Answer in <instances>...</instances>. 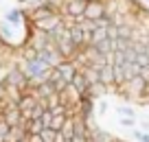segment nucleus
I'll return each instance as SVG.
<instances>
[{
    "instance_id": "nucleus-1",
    "label": "nucleus",
    "mask_w": 149,
    "mask_h": 142,
    "mask_svg": "<svg viewBox=\"0 0 149 142\" xmlns=\"http://www.w3.org/2000/svg\"><path fill=\"white\" fill-rule=\"evenodd\" d=\"M5 85H13V87H18L20 92H26V87H29V79L22 74V70H20L18 64H13V61H9V74H7Z\"/></svg>"
},
{
    "instance_id": "nucleus-2",
    "label": "nucleus",
    "mask_w": 149,
    "mask_h": 142,
    "mask_svg": "<svg viewBox=\"0 0 149 142\" xmlns=\"http://www.w3.org/2000/svg\"><path fill=\"white\" fill-rule=\"evenodd\" d=\"M37 59L40 61H44V64L48 66V68H57V66L64 61V57L59 55V51H57L55 46H46L44 51H40L37 53Z\"/></svg>"
},
{
    "instance_id": "nucleus-3",
    "label": "nucleus",
    "mask_w": 149,
    "mask_h": 142,
    "mask_svg": "<svg viewBox=\"0 0 149 142\" xmlns=\"http://www.w3.org/2000/svg\"><path fill=\"white\" fill-rule=\"evenodd\" d=\"M37 105V101L29 94V92H22V98L18 101V112L22 114V118H26V120H31V112H33V107Z\"/></svg>"
},
{
    "instance_id": "nucleus-4",
    "label": "nucleus",
    "mask_w": 149,
    "mask_h": 142,
    "mask_svg": "<svg viewBox=\"0 0 149 142\" xmlns=\"http://www.w3.org/2000/svg\"><path fill=\"white\" fill-rule=\"evenodd\" d=\"M105 15V7H103L101 0H90L86 5V11H84V18L86 20H99Z\"/></svg>"
},
{
    "instance_id": "nucleus-5",
    "label": "nucleus",
    "mask_w": 149,
    "mask_h": 142,
    "mask_svg": "<svg viewBox=\"0 0 149 142\" xmlns=\"http://www.w3.org/2000/svg\"><path fill=\"white\" fill-rule=\"evenodd\" d=\"M24 20H26V13H24V9H20V7H11L9 11L5 13V22L9 24V26H22Z\"/></svg>"
},
{
    "instance_id": "nucleus-6",
    "label": "nucleus",
    "mask_w": 149,
    "mask_h": 142,
    "mask_svg": "<svg viewBox=\"0 0 149 142\" xmlns=\"http://www.w3.org/2000/svg\"><path fill=\"white\" fill-rule=\"evenodd\" d=\"M105 94H110V90H107V87L103 85L101 81H99V83H92V85H88L86 94H81V96H88V98H92V101H99V98H105Z\"/></svg>"
},
{
    "instance_id": "nucleus-7",
    "label": "nucleus",
    "mask_w": 149,
    "mask_h": 142,
    "mask_svg": "<svg viewBox=\"0 0 149 142\" xmlns=\"http://www.w3.org/2000/svg\"><path fill=\"white\" fill-rule=\"evenodd\" d=\"M61 22V18L59 15H51V18H46V20H40V22H33V31H40V33H48V31H53V28L57 26V24Z\"/></svg>"
},
{
    "instance_id": "nucleus-8",
    "label": "nucleus",
    "mask_w": 149,
    "mask_h": 142,
    "mask_svg": "<svg viewBox=\"0 0 149 142\" xmlns=\"http://www.w3.org/2000/svg\"><path fill=\"white\" fill-rule=\"evenodd\" d=\"M26 138H29L26 127H22V125H15V127L9 129V133H7V140H5V142H26Z\"/></svg>"
},
{
    "instance_id": "nucleus-9",
    "label": "nucleus",
    "mask_w": 149,
    "mask_h": 142,
    "mask_svg": "<svg viewBox=\"0 0 149 142\" xmlns=\"http://www.w3.org/2000/svg\"><path fill=\"white\" fill-rule=\"evenodd\" d=\"M57 70H59L61 79H64V81H68V83L72 81V77L77 74V68H74V64H72L70 59H64L59 66H57Z\"/></svg>"
},
{
    "instance_id": "nucleus-10",
    "label": "nucleus",
    "mask_w": 149,
    "mask_h": 142,
    "mask_svg": "<svg viewBox=\"0 0 149 142\" xmlns=\"http://www.w3.org/2000/svg\"><path fill=\"white\" fill-rule=\"evenodd\" d=\"M99 81H101L107 90H112V87H114V68H112L110 64L103 66V68L99 70Z\"/></svg>"
},
{
    "instance_id": "nucleus-11",
    "label": "nucleus",
    "mask_w": 149,
    "mask_h": 142,
    "mask_svg": "<svg viewBox=\"0 0 149 142\" xmlns=\"http://www.w3.org/2000/svg\"><path fill=\"white\" fill-rule=\"evenodd\" d=\"M116 138L112 136L110 131H105V129H94V131H90L88 133V142H114Z\"/></svg>"
},
{
    "instance_id": "nucleus-12",
    "label": "nucleus",
    "mask_w": 149,
    "mask_h": 142,
    "mask_svg": "<svg viewBox=\"0 0 149 142\" xmlns=\"http://www.w3.org/2000/svg\"><path fill=\"white\" fill-rule=\"evenodd\" d=\"M123 74H125V81H130V79H134V77L140 74V66L136 64V61H125V64H123Z\"/></svg>"
},
{
    "instance_id": "nucleus-13",
    "label": "nucleus",
    "mask_w": 149,
    "mask_h": 142,
    "mask_svg": "<svg viewBox=\"0 0 149 142\" xmlns=\"http://www.w3.org/2000/svg\"><path fill=\"white\" fill-rule=\"evenodd\" d=\"M70 85L74 87V90L79 92V94H86V90H88V81H86V77L77 70V74L72 77V81H70Z\"/></svg>"
},
{
    "instance_id": "nucleus-14",
    "label": "nucleus",
    "mask_w": 149,
    "mask_h": 142,
    "mask_svg": "<svg viewBox=\"0 0 149 142\" xmlns=\"http://www.w3.org/2000/svg\"><path fill=\"white\" fill-rule=\"evenodd\" d=\"M79 72L86 77L88 85H92V83H99V70H94V68H90V66H86V68H81Z\"/></svg>"
},
{
    "instance_id": "nucleus-15",
    "label": "nucleus",
    "mask_w": 149,
    "mask_h": 142,
    "mask_svg": "<svg viewBox=\"0 0 149 142\" xmlns=\"http://www.w3.org/2000/svg\"><path fill=\"white\" fill-rule=\"evenodd\" d=\"M90 46H94L97 48V53H101V55H110L112 53V39H101V42H97V44H90Z\"/></svg>"
},
{
    "instance_id": "nucleus-16",
    "label": "nucleus",
    "mask_w": 149,
    "mask_h": 142,
    "mask_svg": "<svg viewBox=\"0 0 149 142\" xmlns=\"http://www.w3.org/2000/svg\"><path fill=\"white\" fill-rule=\"evenodd\" d=\"M116 114H118V118H136V112L132 105H118Z\"/></svg>"
},
{
    "instance_id": "nucleus-17",
    "label": "nucleus",
    "mask_w": 149,
    "mask_h": 142,
    "mask_svg": "<svg viewBox=\"0 0 149 142\" xmlns=\"http://www.w3.org/2000/svg\"><path fill=\"white\" fill-rule=\"evenodd\" d=\"M59 133H61L64 138H68V140L74 136V131H72V116H68V118H66V123H64V127H61Z\"/></svg>"
},
{
    "instance_id": "nucleus-18",
    "label": "nucleus",
    "mask_w": 149,
    "mask_h": 142,
    "mask_svg": "<svg viewBox=\"0 0 149 142\" xmlns=\"http://www.w3.org/2000/svg\"><path fill=\"white\" fill-rule=\"evenodd\" d=\"M107 109H110V105H107L105 98H99V101H94V114L103 116V114H107Z\"/></svg>"
},
{
    "instance_id": "nucleus-19",
    "label": "nucleus",
    "mask_w": 149,
    "mask_h": 142,
    "mask_svg": "<svg viewBox=\"0 0 149 142\" xmlns=\"http://www.w3.org/2000/svg\"><path fill=\"white\" fill-rule=\"evenodd\" d=\"M66 118H68V116H53L51 127H48V129H53V131H61V127H64Z\"/></svg>"
},
{
    "instance_id": "nucleus-20",
    "label": "nucleus",
    "mask_w": 149,
    "mask_h": 142,
    "mask_svg": "<svg viewBox=\"0 0 149 142\" xmlns=\"http://www.w3.org/2000/svg\"><path fill=\"white\" fill-rule=\"evenodd\" d=\"M44 112H46V107H44L42 103H37V105L33 107V112H31V120H35V118H42V116H44Z\"/></svg>"
},
{
    "instance_id": "nucleus-21",
    "label": "nucleus",
    "mask_w": 149,
    "mask_h": 142,
    "mask_svg": "<svg viewBox=\"0 0 149 142\" xmlns=\"http://www.w3.org/2000/svg\"><path fill=\"white\" fill-rule=\"evenodd\" d=\"M136 64H138L140 68H147V66H149V55H145V53H138V55H136Z\"/></svg>"
},
{
    "instance_id": "nucleus-22",
    "label": "nucleus",
    "mask_w": 149,
    "mask_h": 142,
    "mask_svg": "<svg viewBox=\"0 0 149 142\" xmlns=\"http://www.w3.org/2000/svg\"><path fill=\"white\" fill-rule=\"evenodd\" d=\"M7 74H9V61H7L5 66H0V85H5V81H7Z\"/></svg>"
},
{
    "instance_id": "nucleus-23",
    "label": "nucleus",
    "mask_w": 149,
    "mask_h": 142,
    "mask_svg": "<svg viewBox=\"0 0 149 142\" xmlns=\"http://www.w3.org/2000/svg\"><path fill=\"white\" fill-rule=\"evenodd\" d=\"M9 129H11V127L5 123V120L0 123V142H5V140H7V133H9Z\"/></svg>"
},
{
    "instance_id": "nucleus-24",
    "label": "nucleus",
    "mask_w": 149,
    "mask_h": 142,
    "mask_svg": "<svg viewBox=\"0 0 149 142\" xmlns=\"http://www.w3.org/2000/svg\"><path fill=\"white\" fill-rule=\"evenodd\" d=\"M134 131V138L138 142H149V133H145V131H138V129H132Z\"/></svg>"
},
{
    "instance_id": "nucleus-25",
    "label": "nucleus",
    "mask_w": 149,
    "mask_h": 142,
    "mask_svg": "<svg viewBox=\"0 0 149 142\" xmlns=\"http://www.w3.org/2000/svg\"><path fill=\"white\" fill-rule=\"evenodd\" d=\"M121 127H127V129H134L136 127V118H118Z\"/></svg>"
},
{
    "instance_id": "nucleus-26",
    "label": "nucleus",
    "mask_w": 149,
    "mask_h": 142,
    "mask_svg": "<svg viewBox=\"0 0 149 142\" xmlns=\"http://www.w3.org/2000/svg\"><path fill=\"white\" fill-rule=\"evenodd\" d=\"M40 120H42L44 129H48V127H51V120H53V116L48 114V112H44V116H42V118H40Z\"/></svg>"
},
{
    "instance_id": "nucleus-27",
    "label": "nucleus",
    "mask_w": 149,
    "mask_h": 142,
    "mask_svg": "<svg viewBox=\"0 0 149 142\" xmlns=\"http://www.w3.org/2000/svg\"><path fill=\"white\" fill-rule=\"evenodd\" d=\"M7 64V51H0V66Z\"/></svg>"
},
{
    "instance_id": "nucleus-28",
    "label": "nucleus",
    "mask_w": 149,
    "mask_h": 142,
    "mask_svg": "<svg viewBox=\"0 0 149 142\" xmlns=\"http://www.w3.org/2000/svg\"><path fill=\"white\" fill-rule=\"evenodd\" d=\"M70 142H88V138H81V136H72Z\"/></svg>"
},
{
    "instance_id": "nucleus-29",
    "label": "nucleus",
    "mask_w": 149,
    "mask_h": 142,
    "mask_svg": "<svg viewBox=\"0 0 149 142\" xmlns=\"http://www.w3.org/2000/svg\"><path fill=\"white\" fill-rule=\"evenodd\" d=\"M26 142H42V138H40V133H37V136H29Z\"/></svg>"
},
{
    "instance_id": "nucleus-30",
    "label": "nucleus",
    "mask_w": 149,
    "mask_h": 142,
    "mask_svg": "<svg viewBox=\"0 0 149 142\" xmlns=\"http://www.w3.org/2000/svg\"><path fill=\"white\" fill-rule=\"evenodd\" d=\"M64 140H66V138H64V136H61V133H59V131H57V133H55V140H53V142H64Z\"/></svg>"
},
{
    "instance_id": "nucleus-31",
    "label": "nucleus",
    "mask_w": 149,
    "mask_h": 142,
    "mask_svg": "<svg viewBox=\"0 0 149 142\" xmlns=\"http://www.w3.org/2000/svg\"><path fill=\"white\" fill-rule=\"evenodd\" d=\"M140 125H143V129H145V133H149V120H143V123H140Z\"/></svg>"
},
{
    "instance_id": "nucleus-32",
    "label": "nucleus",
    "mask_w": 149,
    "mask_h": 142,
    "mask_svg": "<svg viewBox=\"0 0 149 142\" xmlns=\"http://www.w3.org/2000/svg\"><path fill=\"white\" fill-rule=\"evenodd\" d=\"M0 101H5V85H0Z\"/></svg>"
},
{
    "instance_id": "nucleus-33",
    "label": "nucleus",
    "mask_w": 149,
    "mask_h": 142,
    "mask_svg": "<svg viewBox=\"0 0 149 142\" xmlns=\"http://www.w3.org/2000/svg\"><path fill=\"white\" fill-rule=\"evenodd\" d=\"M18 2H20V5H22V7H24V5H26V0H18Z\"/></svg>"
},
{
    "instance_id": "nucleus-34",
    "label": "nucleus",
    "mask_w": 149,
    "mask_h": 142,
    "mask_svg": "<svg viewBox=\"0 0 149 142\" xmlns=\"http://www.w3.org/2000/svg\"><path fill=\"white\" fill-rule=\"evenodd\" d=\"M0 123H2V112H0Z\"/></svg>"
},
{
    "instance_id": "nucleus-35",
    "label": "nucleus",
    "mask_w": 149,
    "mask_h": 142,
    "mask_svg": "<svg viewBox=\"0 0 149 142\" xmlns=\"http://www.w3.org/2000/svg\"><path fill=\"white\" fill-rule=\"evenodd\" d=\"M64 142H70V140H68V138H66V140H64Z\"/></svg>"
},
{
    "instance_id": "nucleus-36",
    "label": "nucleus",
    "mask_w": 149,
    "mask_h": 142,
    "mask_svg": "<svg viewBox=\"0 0 149 142\" xmlns=\"http://www.w3.org/2000/svg\"><path fill=\"white\" fill-rule=\"evenodd\" d=\"M0 2H2V0H0Z\"/></svg>"
}]
</instances>
